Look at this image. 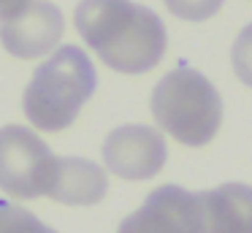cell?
<instances>
[{
  "instance_id": "obj_1",
  "label": "cell",
  "mask_w": 252,
  "mask_h": 233,
  "mask_svg": "<svg viewBox=\"0 0 252 233\" xmlns=\"http://www.w3.org/2000/svg\"><path fill=\"white\" fill-rule=\"evenodd\" d=\"M73 25L82 41L117 73L138 76L158 68L168 46L163 19L133 0H82Z\"/></svg>"
},
{
  "instance_id": "obj_2",
  "label": "cell",
  "mask_w": 252,
  "mask_h": 233,
  "mask_svg": "<svg viewBox=\"0 0 252 233\" xmlns=\"http://www.w3.org/2000/svg\"><path fill=\"white\" fill-rule=\"evenodd\" d=\"M98 73L87 52L73 43L57 46L28 81L22 111L44 133H60L76 122L84 103L95 95Z\"/></svg>"
},
{
  "instance_id": "obj_3",
  "label": "cell",
  "mask_w": 252,
  "mask_h": 233,
  "mask_svg": "<svg viewBox=\"0 0 252 233\" xmlns=\"http://www.w3.org/2000/svg\"><path fill=\"white\" fill-rule=\"evenodd\" d=\"M152 117L171 138L185 146H203L222 125V98L217 87L192 68L165 73L149 98Z\"/></svg>"
},
{
  "instance_id": "obj_4",
  "label": "cell",
  "mask_w": 252,
  "mask_h": 233,
  "mask_svg": "<svg viewBox=\"0 0 252 233\" xmlns=\"http://www.w3.org/2000/svg\"><path fill=\"white\" fill-rule=\"evenodd\" d=\"M57 157L35 130L22 125L0 128V190L11 198H41L49 193Z\"/></svg>"
},
{
  "instance_id": "obj_5",
  "label": "cell",
  "mask_w": 252,
  "mask_h": 233,
  "mask_svg": "<svg viewBox=\"0 0 252 233\" xmlns=\"http://www.w3.org/2000/svg\"><path fill=\"white\" fill-rule=\"evenodd\" d=\"M65 16L52 0H28L19 11L0 19V43L19 60L52 54L63 41Z\"/></svg>"
},
{
  "instance_id": "obj_6",
  "label": "cell",
  "mask_w": 252,
  "mask_h": 233,
  "mask_svg": "<svg viewBox=\"0 0 252 233\" xmlns=\"http://www.w3.org/2000/svg\"><path fill=\"white\" fill-rule=\"evenodd\" d=\"M103 163L114 176L127 182H144L163 171L168 146L163 133L149 125H122L103 141Z\"/></svg>"
},
{
  "instance_id": "obj_7",
  "label": "cell",
  "mask_w": 252,
  "mask_h": 233,
  "mask_svg": "<svg viewBox=\"0 0 252 233\" xmlns=\"http://www.w3.org/2000/svg\"><path fill=\"white\" fill-rule=\"evenodd\" d=\"M117 233H201L198 195L163 184L147 195L141 209L120 222Z\"/></svg>"
},
{
  "instance_id": "obj_8",
  "label": "cell",
  "mask_w": 252,
  "mask_h": 233,
  "mask_svg": "<svg viewBox=\"0 0 252 233\" xmlns=\"http://www.w3.org/2000/svg\"><path fill=\"white\" fill-rule=\"evenodd\" d=\"M195 195L201 209V233H252L250 184L228 182Z\"/></svg>"
},
{
  "instance_id": "obj_9",
  "label": "cell",
  "mask_w": 252,
  "mask_h": 233,
  "mask_svg": "<svg viewBox=\"0 0 252 233\" xmlns=\"http://www.w3.org/2000/svg\"><path fill=\"white\" fill-rule=\"evenodd\" d=\"M109 193L106 171L84 157H57L49 182V198L68 206H95Z\"/></svg>"
},
{
  "instance_id": "obj_10",
  "label": "cell",
  "mask_w": 252,
  "mask_h": 233,
  "mask_svg": "<svg viewBox=\"0 0 252 233\" xmlns=\"http://www.w3.org/2000/svg\"><path fill=\"white\" fill-rule=\"evenodd\" d=\"M0 233H57L19 203L0 200Z\"/></svg>"
},
{
  "instance_id": "obj_11",
  "label": "cell",
  "mask_w": 252,
  "mask_h": 233,
  "mask_svg": "<svg viewBox=\"0 0 252 233\" xmlns=\"http://www.w3.org/2000/svg\"><path fill=\"white\" fill-rule=\"evenodd\" d=\"M165 8L171 11L174 16L185 22H203L212 19L220 8H222L225 0H163Z\"/></svg>"
},
{
  "instance_id": "obj_12",
  "label": "cell",
  "mask_w": 252,
  "mask_h": 233,
  "mask_svg": "<svg viewBox=\"0 0 252 233\" xmlns=\"http://www.w3.org/2000/svg\"><path fill=\"white\" fill-rule=\"evenodd\" d=\"M230 65H233V73L239 76V81L252 87V22L236 38L233 52H230Z\"/></svg>"
},
{
  "instance_id": "obj_13",
  "label": "cell",
  "mask_w": 252,
  "mask_h": 233,
  "mask_svg": "<svg viewBox=\"0 0 252 233\" xmlns=\"http://www.w3.org/2000/svg\"><path fill=\"white\" fill-rule=\"evenodd\" d=\"M25 3H28V0H0V19L11 16L14 11H19Z\"/></svg>"
}]
</instances>
